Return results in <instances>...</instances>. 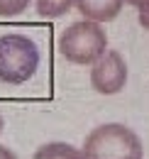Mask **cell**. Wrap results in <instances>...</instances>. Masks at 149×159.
I'll list each match as a JSON object with an SVG mask.
<instances>
[{
    "label": "cell",
    "mask_w": 149,
    "mask_h": 159,
    "mask_svg": "<svg viewBox=\"0 0 149 159\" xmlns=\"http://www.w3.org/2000/svg\"><path fill=\"white\" fill-rule=\"evenodd\" d=\"M83 159H142V142L120 122L98 125L83 142Z\"/></svg>",
    "instance_id": "6da1fadb"
},
{
    "label": "cell",
    "mask_w": 149,
    "mask_h": 159,
    "mask_svg": "<svg viewBox=\"0 0 149 159\" xmlns=\"http://www.w3.org/2000/svg\"><path fill=\"white\" fill-rule=\"evenodd\" d=\"M39 69V47L27 34H2L0 37V81L20 86L27 83Z\"/></svg>",
    "instance_id": "7a4b0ae2"
},
{
    "label": "cell",
    "mask_w": 149,
    "mask_h": 159,
    "mask_svg": "<svg viewBox=\"0 0 149 159\" xmlns=\"http://www.w3.org/2000/svg\"><path fill=\"white\" fill-rule=\"evenodd\" d=\"M105 47H108V34L100 27V22H93V20L74 22L59 37L61 57L71 64H78V66L95 64L105 54Z\"/></svg>",
    "instance_id": "3957f363"
},
{
    "label": "cell",
    "mask_w": 149,
    "mask_h": 159,
    "mask_svg": "<svg viewBox=\"0 0 149 159\" xmlns=\"http://www.w3.org/2000/svg\"><path fill=\"white\" fill-rule=\"evenodd\" d=\"M127 83V64L120 52H105L91 69V86L100 96H115Z\"/></svg>",
    "instance_id": "277c9868"
},
{
    "label": "cell",
    "mask_w": 149,
    "mask_h": 159,
    "mask_svg": "<svg viewBox=\"0 0 149 159\" xmlns=\"http://www.w3.org/2000/svg\"><path fill=\"white\" fill-rule=\"evenodd\" d=\"M125 0H74V7L93 22H110L120 15Z\"/></svg>",
    "instance_id": "5b68a950"
},
{
    "label": "cell",
    "mask_w": 149,
    "mask_h": 159,
    "mask_svg": "<svg viewBox=\"0 0 149 159\" xmlns=\"http://www.w3.org/2000/svg\"><path fill=\"white\" fill-rule=\"evenodd\" d=\"M32 159H83V152L66 142H47L34 152Z\"/></svg>",
    "instance_id": "8992f818"
},
{
    "label": "cell",
    "mask_w": 149,
    "mask_h": 159,
    "mask_svg": "<svg viewBox=\"0 0 149 159\" xmlns=\"http://www.w3.org/2000/svg\"><path fill=\"white\" fill-rule=\"evenodd\" d=\"M74 7V0H37V12L42 17H61Z\"/></svg>",
    "instance_id": "52a82bcc"
},
{
    "label": "cell",
    "mask_w": 149,
    "mask_h": 159,
    "mask_svg": "<svg viewBox=\"0 0 149 159\" xmlns=\"http://www.w3.org/2000/svg\"><path fill=\"white\" fill-rule=\"evenodd\" d=\"M32 0H0V17H15L27 10Z\"/></svg>",
    "instance_id": "ba28073f"
},
{
    "label": "cell",
    "mask_w": 149,
    "mask_h": 159,
    "mask_svg": "<svg viewBox=\"0 0 149 159\" xmlns=\"http://www.w3.org/2000/svg\"><path fill=\"white\" fill-rule=\"evenodd\" d=\"M139 25H142L144 30H149V7L139 10Z\"/></svg>",
    "instance_id": "9c48e42d"
},
{
    "label": "cell",
    "mask_w": 149,
    "mask_h": 159,
    "mask_svg": "<svg viewBox=\"0 0 149 159\" xmlns=\"http://www.w3.org/2000/svg\"><path fill=\"white\" fill-rule=\"evenodd\" d=\"M125 2H130L132 7H137V10H144V7H149V0H125Z\"/></svg>",
    "instance_id": "30bf717a"
},
{
    "label": "cell",
    "mask_w": 149,
    "mask_h": 159,
    "mask_svg": "<svg viewBox=\"0 0 149 159\" xmlns=\"http://www.w3.org/2000/svg\"><path fill=\"white\" fill-rule=\"evenodd\" d=\"M0 159H17V157H15V152H12V149H7V147H2V144H0Z\"/></svg>",
    "instance_id": "8fae6325"
},
{
    "label": "cell",
    "mask_w": 149,
    "mask_h": 159,
    "mask_svg": "<svg viewBox=\"0 0 149 159\" xmlns=\"http://www.w3.org/2000/svg\"><path fill=\"white\" fill-rule=\"evenodd\" d=\"M2 127H5V120H2V115H0V132H2Z\"/></svg>",
    "instance_id": "7c38bea8"
}]
</instances>
